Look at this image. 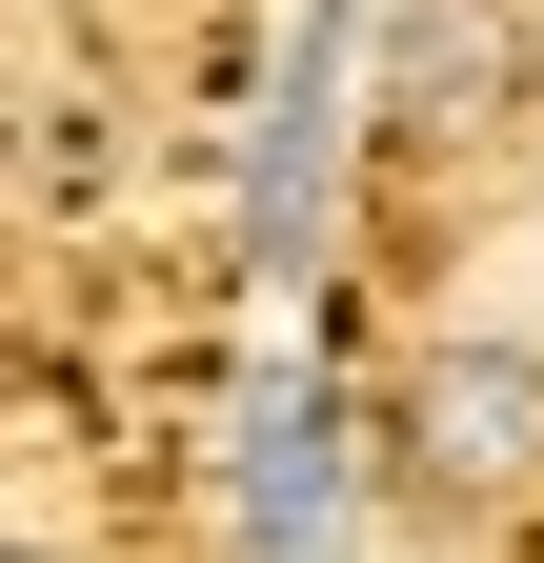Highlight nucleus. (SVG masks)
<instances>
[{
    "instance_id": "1",
    "label": "nucleus",
    "mask_w": 544,
    "mask_h": 563,
    "mask_svg": "<svg viewBox=\"0 0 544 563\" xmlns=\"http://www.w3.org/2000/svg\"><path fill=\"white\" fill-rule=\"evenodd\" d=\"M383 443H403L424 504H524L544 483V342H424Z\"/></svg>"
},
{
    "instance_id": "2",
    "label": "nucleus",
    "mask_w": 544,
    "mask_h": 563,
    "mask_svg": "<svg viewBox=\"0 0 544 563\" xmlns=\"http://www.w3.org/2000/svg\"><path fill=\"white\" fill-rule=\"evenodd\" d=\"M222 504H242V563H323V543H344V402H323V383H262Z\"/></svg>"
},
{
    "instance_id": "3",
    "label": "nucleus",
    "mask_w": 544,
    "mask_h": 563,
    "mask_svg": "<svg viewBox=\"0 0 544 563\" xmlns=\"http://www.w3.org/2000/svg\"><path fill=\"white\" fill-rule=\"evenodd\" d=\"M485 101H504V21H485V0H444V21L383 41V121L403 141H485Z\"/></svg>"
},
{
    "instance_id": "4",
    "label": "nucleus",
    "mask_w": 544,
    "mask_h": 563,
    "mask_svg": "<svg viewBox=\"0 0 544 563\" xmlns=\"http://www.w3.org/2000/svg\"><path fill=\"white\" fill-rule=\"evenodd\" d=\"M0 563H21V543H0Z\"/></svg>"
}]
</instances>
